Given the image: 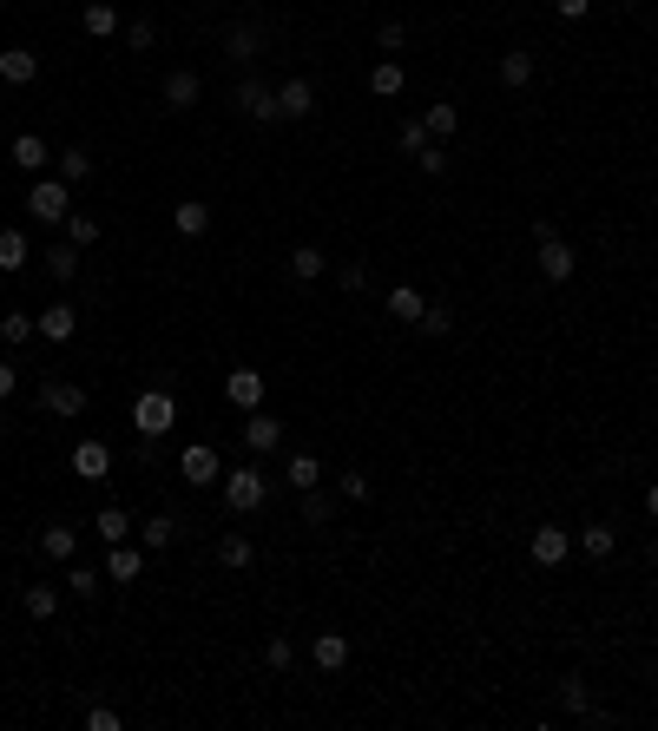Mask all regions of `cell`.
<instances>
[{
  "mask_svg": "<svg viewBox=\"0 0 658 731\" xmlns=\"http://www.w3.org/2000/svg\"><path fill=\"white\" fill-rule=\"evenodd\" d=\"M99 580H106V573H93V567H73V573H66V593L93 600V593H99Z\"/></svg>",
  "mask_w": 658,
  "mask_h": 731,
  "instance_id": "44",
  "label": "cell"
},
{
  "mask_svg": "<svg viewBox=\"0 0 658 731\" xmlns=\"http://www.w3.org/2000/svg\"><path fill=\"white\" fill-rule=\"evenodd\" d=\"M47 271H53V284H73V277H79V244H53Z\"/></svg>",
  "mask_w": 658,
  "mask_h": 731,
  "instance_id": "35",
  "label": "cell"
},
{
  "mask_svg": "<svg viewBox=\"0 0 658 731\" xmlns=\"http://www.w3.org/2000/svg\"><path fill=\"white\" fill-rule=\"evenodd\" d=\"M652 567H658V541H652Z\"/></svg>",
  "mask_w": 658,
  "mask_h": 731,
  "instance_id": "54",
  "label": "cell"
},
{
  "mask_svg": "<svg viewBox=\"0 0 658 731\" xmlns=\"http://www.w3.org/2000/svg\"><path fill=\"white\" fill-rule=\"evenodd\" d=\"M402 86H408V73H402L395 60H376V66H369V93H376V99H402Z\"/></svg>",
  "mask_w": 658,
  "mask_h": 731,
  "instance_id": "26",
  "label": "cell"
},
{
  "mask_svg": "<svg viewBox=\"0 0 658 731\" xmlns=\"http://www.w3.org/2000/svg\"><path fill=\"white\" fill-rule=\"evenodd\" d=\"M283 481H290V488H323V461H316V455H290V461H283Z\"/></svg>",
  "mask_w": 658,
  "mask_h": 731,
  "instance_id": "27",
  "label": "cell"
},
{
  "mask_svg": "<svg viewBox=\"0 0 658 731\" xmlns=\"http://www.w3.org/2000/svg\"><path fill=\"white\" fill-rule=\"evenodd\" d=\"M178 534H185V521H178V514H152V521L139 527V547H145V554H165Z\"/></svg>",
  "mask_w": 658,
  "mask_h": 731,
  "instance_id": "16",
  "label": "cell"
},
{
  "mask_svg": "<svg viewBox=\"0 0 658 731\" xmlns=\"http://www.w3.org/2000/svg\"><path fill=\"white\" fill-rule=\"evenodd\" d=\"M316 112V86L310 80H283L277 86V119H310Z\"/></svg>",
  "mask_w": 658,
  "mask_h": 731,
  "instance_id": "13",
  "label": "cell"
},
{
  "mask_svg": "<svg viewBox=\"0 0 658 731\" xmlns=\"http://www.w3.org/2000/svg\"><path fill=\"white\" fill-rule=\"evenodd\" d=\"M573 547H580L586 560H612V554H619V527L593 521V527H580V541H573Z\"/></svg>",
  "mask_w": 658,
  "mask_h": 731,
  "instance_id": "21",
  "label": "cell"
},
{
  "mask_svg": "<svg viewBox=\"0 0 658 731\" xmlns=\"http://www.w3.org/2000/svg\"><path fill=\"white\" fill-rule=\"evenodd\" d=\"M27 336H40V323H33V317H20V310H7V317H0V343H7V350H20Z\"/></svg>",
  "mask_w": 658,
  "mask_h": 731,
  "instance_id": "39",
  "label": "cell"
},
{
  "mask_svg": "<svg viewBox=\"0 0 658 731\" xmlns=\"http://www.w3.org/2000/svg\"><path fill=\"white\" fill-rule=\"evenodd\" d=\"M376 47H382V60H389V53H402L408 47V27H402V20H382V27H376Z\"/></svg>",
  "mask_w": 658,
  "mask_h": 731,
  "instance_id": "43",
  "label": "cell"
},
{
  "mask_svg": "<svg viewBox=\"0 0 658 731\" xmlns=\"http://www.w3.org/2000/svg\"><path fill=\"white\" fill-rule=\"evenodd\" d=\"M172 231L178 238H204V231H211V205H198V198L172 205Z\"/></svg>",
  "mask_w": 658,
  "mask_h": 731,
  "instance_id": "23",
  "label": "cell"
},
{
  "mask_svg": "<svg viewBox=\"0 0 658 731\" xmlns=\"http://www.w3.org/2000/svg\"><path fill=\"white\" fill-rule=\"evenodd\" d=\"M139 573H145V547L112 541V554H106V580H119V587H126V580H139Z\"/></svg>",
  "mask_w": 658,
  "mask_h": 731,
  "instance_id": "18",
  "label": "cell"
},
{
  "mask_svg": "<svg viewBox=\"0 0 658 731\" xmlns=\"http://www.w3.org/2000/svg\"><path fill=\"white\" fill-rule=\"evenodd\" d=\"M14 382H20V369H14V363H0V402L14 396Z\"/></svg>",
  "mask_w": 658,
  "mask_h": 731,
  "instance_id": "52",
  "label": "cell"
},
{
  "mask_svg": "<svg viewBox=\"0 0 658 731\" xmlns=\"http://www.w3.org/2000/svg\"><path fill=\"white\" fill-rule=\"evenodd\" d=\"M152 40H158V27H152V20H132V27H126V47H132V53H145Z\"/></svg>",
  "mask_w": 658,
  "mask_h": 731,
  "instance_id": "47",
  "label": "cell"
},
{
  "mask_svg": "<svg viewBox=\"0 0 658 731\" xmlns=\"http://www.w3.org/2000/svg\"><path fill=\"white\" fill-rule=\"evenodd\" d=\"M645 514H652V527H658V481L645 488Z\"/></svg>",
  "mask_w": 658,
  "mask_h": 731,
  "instance_id": "53",
  "label": "cell"
},
{
  "mask_svg": "<svg viewBox=\"0 0 658 731\" xmlns=\"http://www.w3.org/2000/svg\"><path fill=\"white\" fill-rule=\"evenodd\" d=\"M573 271H580V257H573V244H566L560 231H553V238H540V277H547V284H566Z\"/></svg>",
  "mask_w": 658,
  "mask_h": 731,
  "instance_id": "7",
  "label": "cell"
},
{
  "mask_svg": "<svg viewBox=\"0 0 658 731\" xmlns=\"http://www.w3.org/2000/svg\"><path fill=\"white\" fill-rule=\"evenodd\" d=\"M415 165H422L428 178H441V172H448V152H441V139H428L422 152H415Z\"/></svg>",
  "mask_w": 658,
  "mask_h": 731,
  "instance_id": "46",
  "label": "cell"
},
{
  "mask_svg": "<svg viewBox=\"0 0 658 731\" xmlns=\"http://www.w3.org/2000/svg\"><path fill=\"white\" fill-rule=\"evenodd\" d=\"M86 402H93V396H86L79 382H60V376L40 382V409H47V415H66V422H73V415H86Z\"/></svg>",
  "mask_w": 658,
  "mask_h": 731,
  "instance_id": "6",
  "label": "cell"
},
{
  "mask_svg": "<svg viewBox=\"0 0 658 731\" xmlns=\"http://www.w3.org/2000/svg\"><path fill=\"white\" fill-rule=\"evenodd\" d=\"M0 80H7V86H33V80H40V53L7 47V53H0Z\"/></svg>",
  "mask_w": 658,
  "mask_h": 731,
  "instance_id": "15",
  "label": "cell"
},
{
  "mask_svg": "<svg viewBox=\"0 0 658 731\" xmlns=\"http://www.w3.org/2000/svg\"><path fill=\"white\" fill-rule=\"evenodd\" d=\"M560 705H566L573 718H606V712L593 705V692H586V679H580V672H566V679H560Z\"/></svg>",
  "mask_w": 658,
  "mask_h": 731,
  "instance_id": "22",
  "label": "cell"
},
{
  "mask_svg": "<svg viewBox=\"0 0 658 731\" xmlns=\"http://www.w3.org/2000/svg\"><path fill=\"white\" fill-rule=\"evenodd\" d=\"M53 613H60V587H53V580H33V587H27V620L47 626Z\"/></svg>",
  "mask_w": 658,
  "mask_h": 731,
  "instance_id": "28",
  "label": "cell"
},
{
  "mask_svg": "<svg viewBox=\"0 0 658 731\" xmlns=\"http://www.w3.org/2000/svg\"><path fill=\"white\" fill-rule=\"evenodd\" d=\"M132 527H139V521H132V514L126 508H99V541H132Z\"/></svg>",
  "mask_w": 658,
  "mask_h": 731,
  "instance_id": "34",
  "label": "cell"
},
{
  "mask_svg": "<svg viewBox=\"0 0 658 731\" xmlns=\"http://www.w3.org/2000/svg\"><path fill=\"white\" fill-rule=\"evenodd\" d=\"M231 106L244 112V119H257V126H277V86H264V80H237Z\"/></svg>",
  "mask_w": 658,
  "mask_h": 731,
  "instance_id": "3",
  "label": "cell"
},
{
  "mask_svg": "<svg viewBox=\"0 0 658 731\" xmlns=\"http://www.w3.org/2000/svg\"><path fill=\"white\" fill-rule=\"evenodd\" d=\"M40 336H47V343H73V330H79V317H73V303H47V310H40Z\"/></svg>",
  "mask_w": 658,
  "mask_h": 731,
  "instance_id": "17",
  "label": "cell"
},
{
  "mask_svg": "<svg viewBox=\"0 0 658 731\" xmlns=\"http://www.w3.org/2000/svg\"><path fill=\"white\" fill-rule=\"evenodd\" d=\"M343 494H349V501H369V475H362V468H349V475H343Z\"/></svg>",
  "mask_w": 658,
  "mask_h": 731,
  "instance_id": "50",
  "label": "cell"
},
{
  "mask_svg": "<svg viewBox=\"0 0 658 731\" xmlns=\"http://www.w3.org/2000/svg\"><path fill=\"white\" fill-rule=\"evenodd\" d=\"M79 27L93 33V40H112V33H119V7H112V0H93V7L79 14Z\"/></svg>",
  "mask_w": 658,
  "mask_h": 731,
  "instance_id": "30",
  "label": "cell"
},
{
  "mask_svg": "<svg viewBox=\"0 0 658 731\" xmlns=\"http://www.w3.org/2000/svg\"><path fill=\"white\" fill-rule=\"evenodd\" d=\"M224 396H231V409H264V369H231L224 376Z\"/></svg>",
  "mask_w": 658,
  "mask_h": 731,
  "instance_id": "8",
  "label": "cell"
},
{
  "mask_svg": "<svg viewBox=\"0 0 658 731\" xmlns=\"http://www.w3.org/2000/svg\"><path fill=\"white\" fill-rule=\"evenodd\" d=\"M86 731H119V705H93V712H86Z\"/></svg>",
  "mask_w": 658,
  "mask_h": 731,
  "instance_id": "48",
  "label": "cell"
},
{
  "mask_svg": "<svg viewBox=\"0 0 658 731\" xmlns=\"http://www.w3.org/2000/svg\"><path fill=\"white\" fill-rule=\"evenodd\" d=\"M303 527H329V494L323 488H303Z\"/></svg>",
  "mask_w": 658,
  "mask_h": 731,
  "instance_id": "41",
  "label": "cell"
},
{
  "mask_svg": "<svg viewBox=\"0 0 658 731\" xmlns=\"http://www.w3.org/2000/svg\"><path fill=\"white\" fill-rule=\"evenodd\" d=\"M336 284H343V290H369V264H343V271H336Z\"/></svg>",
  "mask_w": 658,
  "mask_h": 731,
  "instance_id": "49",
  "label": "cell"
},
{
  "mask_svg": "<svg viewBox=\"0 0 658 731\" xmlns=\"http://www.w3.org/2000/svg\"><path fill=\"white\" fill-rule=\"evenodd\" d=\"M178 475H185L191 488H211V481H224V461H218V448H211V442H191L185 455H178Z\"/></svg>",
  "mask_w": 658,
  "mask_h": 731,
  "instance_id": "5",
  "label": "cell"
},
{
  "mask_svg": "<svg viewBox=\"0 0 658 731\" xmlns=\"http://www.w3.org/2000/svg\"><path fill=\"white\" fill-rule=\"evenodd\" d=\"M270 501V475L257 468V461H244V468H224V508L231 514H257Z\"/></svg>",
  "mask_w": 658,
  "mask_h": 731,
  "instance_id": "1",
  "label": "cell"
},
{
  "mask_svg": "<svg viewBox=\"0 0 658 731\" xmlns=\"http://www.w3.org/2000/svg\"><path fill=\"white\" fill-rule=\"evenodd\" d=\"M257 53H264V27H257V20H244V27H231V33H224V60L251 66Z\"/></svg>",
  "mask_w": 658,
  "mask_h": 731,
  "instance_id": "14",
  "label": "cell"
},
{
  "mask_svg": "<svg viewBox=\"0 0 658 731\" xmlns=\"http://www.w3.org/2000/svg\"><path fill=\"white\" fill-rule=\"evenodd\" d=\"M172 422H178L172 389H145V396L132 402V429H139V435H172Z\"/></svg>",
  "mask_w": 658,
  "mask_h": 731,
  "instance_id": "2",
  "label": "cell"
},
{
  "mask_svg": "<svg viewBox=\"0 0 658 731\" xmlns=\"http://www.w3.org/2000/svg\"><path fill=\"white\" fill-rule=\"evenodd\" d=\"M27 257H33V244H27V231H14V224H7V231H0V271L14 277V271H20V264H27Z\"/></svg>",
  "mask_w": 658,
  "mask_h": 731,
  "instance_id": "31",
  "label": "cell"
},
{
  "mask_svg": "<svg viewBox=\"0 0 658 731\" xmlns=\"http://www.w3.org/2000/svg\"><path fill=\"white\" fill-rule=\"evenodd\" d=\"M106 468H112V448L106 442H79L73 448V475L79 481H106Z\"/></svg>",
  "mask_w": 658,
  "mask_h": 731,
  "instance_id": "19",
  "label": "cell"
},
{
  "mask_svg": "<svg viewBox=\"0 0 658 731\" xmlns=\"http://www.w3.org/2000/svg\"><path fill=\"white\" fill-rule=\"evenodd\" d=\"M422 310H428V297H422L415 284H395V290H389V317H395V323H422Z\"/></svg>",
  "mask_w": 658,
  "mask_h": 731,
  "instance_id": "25",
  "label": "cell"
},
{
  "mask_svg": "<svg viewBox=\"0 0 658 731\" xmlns=\"http://www.w3.org/2000/svg\"><path fill=\"white\" fill-rule=\"evenodd\" d=\"M395 145H402L408 159H415V152H422V145H428V126H422V119H402V132H395Z\"/></svg>",
  "mask_w": 658,
  "mask_h": 731,
  "instance_id": "45",
  "label": "cell"
},
{
  "mask_svg": "<svg viewBox=\"0 0 658 731\" xmlns=\"http://www.w3.org/2000/svg\"><path fill=\"white\" fill-rule=\"evenodd\" d=\"M27 211L40 224H66V211H73V198H66V178H40V185L27 191Z\"/></svg>",
  "mask_w": 658,
  "mask_h": 731,
  "instance_id": "4",
  "label": "cell"
},
{
  "mask_svg": "<svg viewBox=\"0 0 658 731\" xmlns=\"http://www.w3.org/2000/svg\"><path fill=\"white\" fill-rule=\"evenodd\" d=\"M422 126H428V139H455L461 106H448V99H441V106H428V112H422Z\"/></svg>",
  "mask_w": 658,
  "mask_h": 731,
  "instance_id": "33",
  "label": "cell"
},
{
  "mask_svg": "<svg viewBox=\"0 0 658 731\" xmlns=\"http://www.w3.org/2000/svg\"><path fill=\"white\" fill-rule=\"evenodd\" d=\"M533 73H540V60H533L527 47H507V53H501V86H507V93H527Z\"/></svg>",
  "mask_w": 658,
  "mask_h": 731,
  "instance_id": "12",
  "label": "cell"
},
{
  "mask_svg": "<svg viewBox=\"0 0 658 731\" xmlns=\"http://www.w3.org/2000/svg\"><path fill=\"white\" fill-rule=\"evenodd\" d=\"M158 93H165V106H172V112H191V106H198V93H204V80L191 73V66H172Z\"/></svg>",
  "mask_w": 658,
  "mask_h": 731,
  "instance_id": "10",
  "label": "cell"
},
{
  "mask_svg": "<svg viewBox=\"0 0 658 731\" xmlns=\"http://www.w3.org/2000/svg\"><path fill=\"white\" fill-rule=\"evenodd\" d=\"M47 159H53V152H47L40 132H20V139H14V165H20V172H40Z\"/></svg>",
  "mask_w": 658,
  "mask_h": 731,
  "instance_id": "32",
  "label": "cell"
},
{
  "mask_svg": "<svg viewBox=\"0 0 658 731\" xmlns=\"http://www.w3.org/2000/svg\"><path fill=\"white\" fill-rule=\"evenodd\" d=\"M40 554H47V560H66V567H73L79 534H73V527H40Z\"/></svg>",
  "mask_w": 658,
  "mask_h": 731,
  "instance_id": "29",
  "label": "cell"
},
{
  "mask_svg": "<svg viewBox=\"0 0 658 731\" xmlns=\"http://www.w3.org/2000/svg\"><path fill=\"white\" fill-rule=\"evenodd\" d=\"M553 14H560V20H586V14H593V0H553Z\"/></svg>",
  "mask_w": 658,
  "mask_h": 731,
  "instance_id": "51",
  "label": "cell"
},
{
  "mask_svg": "<svg viewBox=\"0 0 658 731\" xmlns=\"http://www.w3.org/2000/svg\"><path fill=\"white\" fill-rule=\"evenodd\" d=\"M277 442H283V422H277V415H264V409L244 415V448H251V455H277Z\"/></svg>",
  "mask_w": 658,
  "mask_h": 731,
  "instance_id": "9",
  "label": "cell"
},
{
  "mask_svg": "<svg viewBox=\"0 0 658 731\" xmlns=\"http://www.w3.org/2000/svg\"><path fill=\"white\" fill-rule=\"evenodd\" d=\"M218 560H224V567H231V573H244V567H251V560H257V547L244 541V534H224V541H218Z\"/></svg>",
  "mask_w": 658,
  "mask_h": 731,
  "instance_id": "36",
  "label": "cell"
},
{
  "mask_svg": "<svg viewBox=\"0 0 658 731\" xmlns=\"http://www.w3.org/2000/svg\"><path fill=\"white\" fill-rule=\"evenodd\" d=\"M527 554H533V567H566V554H573V534H566V527H540Z\"/></svg>",
  "mask_w": 658,
  "mask_h": 731,
  "instance_id": "11",
  "label": "cell"
},
{
  "mask_svg": "<svg viewBox=\"0 0 658 731\" xmlns=\"http://www.w3.org/2000/svg\"><path fill=\"white\" fill-rule=\"evenodd\" d=\"M66 244H79V251L99 244V218H93V211H66Z\"/></svg>",
  "mask_w": 658,
  "mask_h": 731,
  "instance_id": "37",
  "label": "cell"
},
{
  "mask_svg": "<svg viewBox=\"0 0 658 731\" xmlns=\"http://www.w3.org/2000/svg\"><path fill=\"white\" fill-rule=\"evenodd\" d=\"M310 659H316V672H343L349 666V639L343 633H316L310 639Z\"/></svg>",
  "mask_w": 658,
  "mask_h": 731,
  "instance_id": "20",
  "label": "cell"
},
{
  "mask_svg": "<svg viewBox=\"0 0 658 731\" xmlns=\"http://www.w3.org/2000/svg\"><path fill=\"white\" fill-rule=\"evenodd\" d=\"M415 330H422V336H448V330H455V310H448V303H428Z\"/></svg>",
  "mask_w": 658,
  "mask_h": 731,
  "instance_id": "40",
  "label": "cell"
},
{
  "mask_svg": "<svg viewBox=\"0 0 658 731\" xmlns=\"http://www.w3.org/2000/svg\"><path fill=\"white\" fill-rule=\"evenodd\" d=\"M323 271H329L323 244H297V251H290V277H297V284H316Z\"/></svg>",
  "mask_w": 658,
  "mask_h": 731,
  "instance_id": "24",
  "label": "cell"
},
{
  "mask_svg": "<svg viewBox=\"0 0 658 731\" xmlns=\"http://www.w3.org/2000/svg\"><path fill=\"white\" fill-rule=\"evenodd\" d=\"M264 666H270V672H290V666H297V646H290V639L277 633V639L264 646Z\"/></svg>",
  "mask_w": 658,
  "mask_h": 731,
  "instance_id": "42",
  "label": "cell"
},
{
  "mask_svg": "<svg viewBox=\"0 0 658 731\" xmlns=\"http://www.w3.org/2000/svg\"><path fill=\"white\" fill-rule=\"evenodd\" d=\"M60 178H66V185H86V178H93V152L66 145V152H60Z\"/></svg>",
  "mask_w": 658,
  "mask_h": 731,
  "instance_id": "38",
  "label": "cell"
},
{
  "mask_svg": "<svg viewBox=\"0 0 658 731\" xmlns=\"http://www.w3.org/2000/svg\"><path fill=\"white\" fill-rule=\"evenodd\" d=\"M0 429H7V415H0Z\"/></svg>",
  "mask_w": 658,
  "mask_h": 731,
  "instance_id": "55",
  "label": "cell"
}]
</instances>
